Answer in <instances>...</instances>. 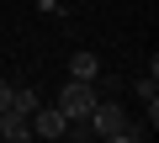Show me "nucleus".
<instances>
[{
	"label": "nucleus",
	"instance_id": "423d86ee",
	"mask_svg": "<svg viewBox=\"0 0 159 143\" xmlns=\"http://www.w3.org/2000/svg\"><path fill=\"white\" fill-rule=\"evenodd\" d=\"M43 106V96L32 90V85H11V111H21V117H32Z\"/></svg>",
	"mask_w": 159,
	"mask_h": 143
},
{
	"label": "nucleus",
	"instance_id": "6e6552de",
	"mask_svg": "<svg viewBox=\"0 0 159 143\" xmlns=\"http://www.w3.org/2000/svg\"><path fill=\"white\" fill-rule=\"evenodd\" d=\"M11 106V80H0V111Z\"/></svg>",
	"mask_w": 159,
	"mask_h": 143
},
{
	"label": "nucleus",
	"instance_id": "f257e3e1",
	"mask_svg": "<svg viewBox=\"0 0 159 143\" xmlns=\"http://www.w3.org/2000/svg\"><path fill=\"white\" fill-rule=\"evenodd\" d=\"M90 106H96V80H69V85H58V111H64L69 122H85Z\"/></svg>",
	"mask_w": 159,
	"mask_h": 143
},
{
	"label": "nucleus",
	"instance_id": "7ed1b4c3",
	"mask_svg": "<svg viewBox=\"0 0 159 143\" xmlns=\"http://www.w3.org/2000/svg\"><path fill=\"white\" fill-rule=\"evenodd\" d=\"M69 132V117L58 106H37L32 111V138H64Z\"/></svg>",
	"mask_w": 159,
	"mask_h": 143
},
{
	"label": "nucleus",
	"instance_id": "39448f33",
	"mask_svg": "<svg viewBox=\"0 0 159 143\" xmlns=\"http://www.w3.org/2000/svg\"><path fill=\"white\" fill-rule=\"evenodd\" d=\"M101 74V58L90 53V48H80L74 58H69V80H96Z\"/></svg>",
	"mask_w": 159,
	"mask_h": 143
},
{
	"label": "nucleus",
	"instance_id": "0eeeda50",
	"mask_svg": "<svg viewBox=\"0 0 159 143\" xmlns=\"http://www.w3.org/2000/svg\"><path fill=\"white\" fill-rule=\"evenodd\" d=\"M133 90H138V96H143V101H159V85H154V69H148V74H143V80H138V85H133Z\"/></svg>",
	"mask_w": 159,
	"mask_h": 143
},
{
	"label": "nucleus",
	"instance_id": "20e7f679",
	"mask_svg": "<svg viewBox=\"0 0 159 143\" xmlns=\"http://www.w3.org/2000/svg\"><path fill=\"white\" fill-rule=\"evenodd\" d=\"M0 138H6V143H27L32 138V117H21V111H0Z\"/></svg>",
	"mask_w": 159,
	"mask_h": 143
},
{
	"label": "nucleus",
	"instance_id": "f03ea898",
	"mask_svg": "<svg viewBox=\"0 0 159 143\" xmlns=\"http://www.w3.org/2000/svg\"><path fill=\"white\" fill-rule=\"evenodd\" d=\"M85 122H90V132H101V138H117V143H122V132H127V111H122L117 101H106V106L96 101Z\"/></svg>",
	"mask_w": 159,
	"mask_h": 143
}]
</instances>
